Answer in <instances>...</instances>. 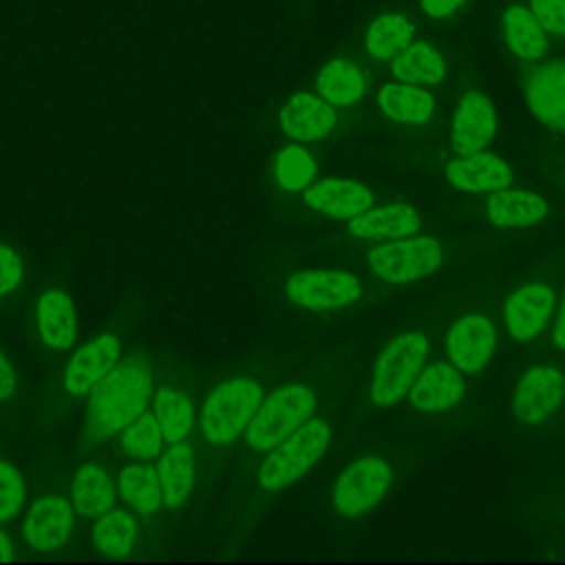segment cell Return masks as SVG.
<instances>
[{
    "mask_svg": "<svg viewBox=\"0 0 565 565\" xmlns=\"http://www.w3.org/2000/svg\"><path fill=\"white\" fill-rule=\"evenodd\" d=\"M135 534H137V523L124 510L104 512L93 527L95 547L106 556L128 554L132 550Z\"/></svg>",
    "mask_w": 565,
    "mask_h": 565,
    "instance_id": "obj_32",
    "label": "cell"
},
{
    "mask_svg": "<svg viewBox=\"0 0 565 565\" xmlns=\"http://www.w3.org/2000/svg\"><path fill=\"white\" fill-rule=\"evenodd\" d=\"M556 296L545 282H530L516 289L503 307V320L512 338L532 340L539 335L554 313Z\"/></svg>",
    "mask_w": 565,
    "mask_h": 565,
    "instance_id": "obj_13",
    "label": "cell"
},
{
    "mask_svg": "<svg viewBox=\"0 0 565 565\" xmlns=\"http://www.w3.org/2000/svg\"><path fill=\"white\" fill-rule=\"evenodd\" d=\"M494 344H497V331L492 320L477 313L459 318L450 327L446 338L450 364L461 373H470V375L486 369V364L494 353Z\"/></svg>",
    "mask_w": 565,
    "mask_h": 565,
    "instance_id": "obj_10",
    "label": "cell"
},
{
    "mask_svg": "<svg viewBox=\"0 0 565 565\" xmlns=\"http://www.w3.org/2000/svg\"><path fill=\"white\" fill-rule=\"evenodd\" d=\"M565 397V375L556 366L527 369L514 388L512 411L525 424L545 422Z\"/></svg>",
    "mask_w": 565,
    "mask_h": 565,
    "instance_id": "obj_9",
    "label": "cell"
},
{
    "mask_svg": "<svg viewBox=\"0 0 565 565\" xmlns=\"http://www.w3.org/2000/svg\"><path fill=\"white\" fill-rule=\"evenodd\" d=\"M22 532L26 543L38 552L62 547L73 532V508L62 497H40L24 516Z\"/></svg>",
    "mask_w": 565,
    "mask_h": 565,
    "instance_id": "obj_12",
    "label": "cell"
},
{
    "mask_svg": "<svg viewBox=\"0 0 565 565\" xmlns=\"http://www.w3.org/2000/svg\"><path fill=\"white\" fill-rule=\"evenodd\" d=\"M24 501L22 475L9 463L0 461V523L13 519Z\"/></svg>",
    "mask_w": 565,
    "mask_h": 565,
    "instance_id": "obj_35",
    "label": "cell"
},
{
    "mask_svg": "<svg viewBox=\"0 0 565 565\" xmlns=\"http://www.w3.org/2000/svg\"><path fill=\"white\" fill-rule=\"evenodd\" d=\"M119 340L110 333L97 335L84 344L64 371V386L71 395H88V391L119 362Z\"/></svg>",
    "mask_w": 565,
    "mask_h": 565,
    "instance_id": "obj_15",
    "label": "cell"
},
{
    "mask_svg": "<svg viewBox=\"0 0 565 565\" xmlns=\"http://www.w3.org/2000/svg\"><path fill=\"white\" fill-rule=\"evenodd\" d=\"M362 296L360 280L340 269L298 271L287 280V298L305 309L329 311L355 302Z\"/></svg>",
    "mask_w": 565,
    "mask_h": 565,
    "instance_id": "obj_7",
    "label": "cell"
},
{
    "mask_svg": "<svg viewBox=\"0 0 565 565\" xmlns=\"http://www.w3.org/2000/svg\"><path fill=\"white\" fill-rule=\"evenodd\" d=\"M13 388H15V375H13V369H11V364L7 362L4 353L0 351V402H2V399H7V397H11Z\"/></svg>",
    "mask_w": 565,
    "mask_h": 565,
    "instance_id": "obj_39",
    "label": "cell"
},
{
    "mask_svg": "<svg viewBox=\"0 0 565 565\" xmlns=\"http://www.w3.org/2000/svg\"><path fill=\"white\" fill-rule=\"evenodd\" d=\"M530 11L545 33L565 38V0H530Z\"/></svg>",
    "mask_w": 565,
    "mask_h": 565,
    "instance_id": "obj_36",
    "label": "cell"
},
{
    "mask_svg": "<svg viewBox=\"0 0 565 565\" xmlns=\"http://www.w3.org/2000/svg\"><path fill=\"white\" fill-rule=\"evenodd\" d=\"M316 408V393L302 384H289L276 388L271 395L263 397L256 415L245 428V441L252 450L265 452L289 437L298 426H302Z\"/></svg>",
    "mask_w": 565,
    "mask_h": 565,
    "instance_id": "obj_3",
    "label": "cell"
},
{
    "mask_svg": "<svg viewBox=\"0 0 565 565\" xmlns=\"http://www.w3.org/2000/svg\"><path fill=\"white\" fill-rule=\"evenodd\" d=\"M501 31L508 49L519 60H541L547 53V33L525 7H510L501 18Z\"/></svg>",
    "mask_w": 565,
    "mask_h": 565,
    "instance_id": "obj_24",
    "label": "cell"
},
{
    "mask_svg": "<svg viewBox=\"0 0 565 565\" xmlns=\"http://www.w3.org/2000/svg\"><path fill=\"white\" fill-rule=\"evenodd\" d=\"M20 278H22L20 256L9 245H0V296L15 289Z\"/></svg>",
    "mask_w": 565,
    "mask_h": 565,
    "instance_id": "obj_37",
    "label": "cell"
},
{
    "mask_svg": "<svg viewBox=\"0 0 565 565\" xmlns=\"http://www.w3.org/2000/svg\"><path fill=\"white\" fill-rule=\"evenodd\" d=\"M532 115L547 128L565 132V62L539 66L525 86Z\"/></svg>",
    "mask_w": 565,
    "mask_h": 565,
    "instance_id": "obj_16",
    "label": "cell"
},
{
    "mask_svg": "<svg viewBox=\"0 0 565 565\" xmlns=\"http://www.w3.org/2000/svg\"><path fill=\"white\" fill-rule=\"evenodd\" d=\"M448 181L466 192H497L510 188L512 170L510 166L492 152L477 150L470 154H457L446 166Z\"/></svg>",
    "mask_w": 565,
    "mask_h": 565,
    "instance_id": "obj_17",
    "label": "cell"
},
{
    "mask_svg": "<svg viewBox=\"0 0 565 565\" xmlns=\"http://www.w3.org/2000/svg\"><path fill=\"white\" fill-rule=\"evenodd\" d=\"M391 483V468L380 457H362L338 477L333 505L344 516H358L371 510Z\"/></svg>",
    "mask_w": 565,
    "mask_h": 565,
    "instance_id": "obj_8",
    "label": "cell"
},
{
    "mask_svg": "<svg viewBox=\"0 0 565 565\" xmlns=\"http://www.w3.org/2000/svg\"><path fill=\"white\" fill-rule=\"evenodd\" d=\"M263 397L260 384L249 377L225 380L210 393L203 406V437L214 446L232 444L241 433H245Z\"/></svg>",
    "mask_w": 565,
    "mask_h": 565,
    "instance_id": "obj_4",
    "label": "cell"
},
{
    "mask_svg": "<svg viewBox=\"0 0 565 565\" xmlns=\"http://www.w3.org/2000/svg\"><path fill=\"white\" fill-rule=\"evenodd\" d=\"M466 0H422V9L430 18H446L452 11H457Z\"/></svg>",
    "mask_w": 565,
    "mask_h": 565,
    "instance_id": "obj_38",
    "label": "cell"
},
{
    "mask_svg": "<svg viewBox=\"0 0 565 565\" xmlns=\"http://www.w3.org/2000/svg\"><path fill=\"white\" fill-rule=\"evenodd\" d=\"M406 395L411 406L417 411H446L461 399L463 375L450 362H433L428 366H422Z\"/></svg>",
    "mask_w": 565,
    "mask_h": 565,
    "instance_id": "obj_14",
    "label": "cell"
},
{
    "mask_svg": "<svg viewBox=\"0 0 565 565\" xmlns=\"http://www.w3.org/2000/svg\"><path fill=\"white\" fill-rule=\"evenodd\" d=\"M316 174V163L311 154L300 146H287L276 157V179L289 192H300L309 185Z\"/></svg>",
    "mask_w": 565,
    "mask_h": 565,
    "instance_id": "obj_34",
    "label": "cell"
},
{
    "mask_svg": "<svg viewBox=\"0 0 565 565\" xmlns=\"http://www.w3.org/2000/svg\"><path fill=\"white\" fill-rule=\"evenodd\" d=\"M38 331L49 349H68L77 335V320L71 298L64 291L49 289L35 307Z\"/></svg>",
    "mask_w": 565,
    "mask_h": 565,
    "instance_id": "obj_22",
    "label": "cell"
},
{
    "mask_svg": "<svg viewBox=\"0 0 565 565\" xmlns=\"http://www.w3.org/2000/svg\"><path fill=\"white\" fill-rule=\"evenodd\" d=\"M554 342L556 347L565 349V294L561 298L558 311H556V324H554Z\"/></svg>",
    "mask_w": 565,
    "mask_h": 565,
    "instance_id": "obj_40",
    "label": "cell"
},
{
    "mask_svg": "<svg viewBox=\"0 0 565 565\" xmlns=\"http://www.w3.org/2000/svg\"><path fill=\"white\" fill-rule=\"evenodd\" d=\"M413 42V26L397 13L377 15L366 31V49L377 60H393Z\"/></svg>",
    "mask_w": 565,
    "mask_h": 565,
    "instance_id": "obj_31",
    "label": "cell"
},
{
    "mask_svg": "<svg viewBox=\"0 0 565 565\" xmlns=\"http://www.w3.org/2000/svg\"><path fill=\"white\" fill-rule=\"evenodd\" d=\"M150 404V369L139 355L117 362L90 391L86 428L95 441H104L146 413Z\"/></svg>",
    "mask_w": 565,
    "mask_h": 565,
    "instance_id": "obj_1",
    "label": "cell"
},
{
    "mask_svg": "<svg viewBox=\"0 0 565 565\" xmlns=\"http://www.w3.org/2000/svg\"><path fill=\"white\" fill-rule=\"evenodd\" d=\"M391 71L404 84H437L446 73L439 51L426 42H411L393 57Z\"/></svg>",
    "mask_w": 565,
    "mask_h": 565,
    "instance_id": "obj_28",
    "label": "cell"
},
{
    "mask_svg": "<svg viewBox=\"0 0 565 565\" xmlns=\"http://www.w3.org/2000/svg\"><path fill=\"white\" fill-rule=\"evenodd\" d=\"M73 510L82 516H102L113 508L115 486L110 477L95 463H84L71 486Z\"/></svg>",
    "mask_w": 565,
    "mask_h": 565,
    "instance_id": "obj_26",
    "label": "cell"
},
{
    "mask_svg": "<svg viewBox=\"0 0 565 565\" xmlns=\"http://www.w3.org/2000/svg\"><path fill=\"white\" fill-rule=\"evenodd\" d=\"M152 408L166 441H181L190 433L194 424V408L185 393L172 386H161L152 397Z\"/></svg>",
    "mask_w": 565,
    "mask_h": 565,
    "instance_id": "obj_29",
    "label": "cell"
},
{
    "mask_svg": "<svg viewBox=\"0 0 565 565\" xmlns=\"http://www.w3.org/2000/svg\"><path fill=\"white\" fill-rule=\"evenodd\" d=\"M497 130V113L492 102L479 93L468 90L455 110L452 117V152L470 154L477 150H486Z\"/></svg>",
    "mask_w": 565,
    "mask_h": 565,
    "instance_id": "obj_11",
    "label": "cell"
},
{
    "mask_svg": "<svg viewBox=\"0 0 565 565\" xmlns=\"http://www.w3.org/2000/svg\"><path fill=\"white\" fill-rule=\"evenodd\" d=\"M161 428L154 413H141L135 422L121 428V448L135 459H152L161 450Z\"/></svg>",
    "mask_w": 565,
    "mask_h": 565,
    "instance_id": "obj_33",
    "label": "cell"
},
{
    "mask_svg": "<svg viewBox=\"0 0 565 565\" xmlns=\"http://www.w3.org/2000/svg\"><path fill=\"white\" fill-rule=\"evenodd\" d=\"M318 95L331 106H351L364 93V79L349 60L327 62L316 77Z\"/></svg>",
    "mask_w": 565,
    "mask_h": 565,
    "instance_id": "obj_27",
    "label": "cell"
},
{
    "mask_svg": "<svg viewBox=\"0 0 565 565\" xmlns=\"http://www.w3.org/2000/svg\"><path fill=\"white\" fill-rule=\"evenodd\" d=\"M13 556H15V552H13L9 536L0 532V561H13Z\"/></svg>",
    "mask_w": 565,
    "mask_h": 565,
    "instance_id": "obj_41",
    "label": "cell"
},
{
    "mask_svg": "<svg viewBox=\"0 0 565 565\" xmlns=\"http://www.w3.org/2000/svg\"><path fill=\"white\" fill-rule=\"evenodd\" d=\"M157 477L161 486V497L168 510H177L194 486V455L192 448L181 439L174 441L157 463Z\"/></svg>",
    "mask_w": 565,
    "mask_h": 565,
    "instance_id": "obj_23",
    "label": "cell"
},
{
    "mask_svg": "<svg viewBox=\"0 0 565 565\" xmlns=\"http://www.w3.org/2000/svg\"><path fill=\"white\" fill-rule=\"evenodd\" d=\"M486 216L499 227H532L547 216L543 196L523 190H497L486 199Z\"/></svg>",
    "mask_w": 565,
    "mask_h": 565,
    "instance_id": "obj_21",
    "label": "cell"
},
{
    "mask_svg": "<svg viewBox=\"0 0 565 565\" xmlns=\"http://www.w3.org/2000/svg\"><path fill=\"white\" fill-rule=\"evenodd\" d=\"M444 263V252L433 236H402L369 252L371 271L393 285L413 282L433 274Z\"/></svg>",
    "mask_w": 565,
    "mask_h": 565,
    "instance_id": "obj_6",
    "label": "cell"
},
{
    "mask_svg": "<svg viewBox=\"0 0 565 565\" xmlns=\"http://www.w3.org/2000/svg\"><path fill=\"white\" fill-rule=\"evenodd\" d=\"M377 104L384 115L408 126L426 124L435 110V99L428 90L404 82L382 86L377 93Z\"/></svg>",
    "mask_w": 565,
    "mask_h": 565,
    "instance_id": "obj_25",
    "label": "cell"
},
{
    "mask_svg": "<svg viewBox=\"0 0 565 565\" xmlns=\"http://www.w3.org/2000/svg\"><path fill=\"white\" fill-rule=\"evenodd\" d=\"M305 203L333 218H353L373 205V194L358 181L322 179L305 188Z\"/></svg>",
    "mask_w": 565,
    "mask_h": 565,
    "instance_id": "obj_18",
    "label": "cell"
},
{
    "mask_svg": "<svg viewBox=\"0 0 565 565\" xmlns=\"http://www.w3.org/2000/svg\"><path fill=\"white\" fill-rule=\"evenodd\" d=\"M419 227V214L406 203L369 207L362 214L349 218V232L362 241H395L415 234Z\"/></svg>",
    "mask_w": 565,
    "mask_h": 565,
    "instance_id": "obj_20",
    "label": "cell"
},
{
    "mask_svg": "<svg viewBox=\"0 0 565 565\" xmlns=\"http://www.w3.org/2000/svg\"><path fill=\"white\" fill-rule=\"evenodd\" d=\"M329 439V426L318 417H309L289 437L274 446L271 455L263 461L258 470L263 490L276 492L305 477L309 468L327 452Z\"/></svg>",
    "mask_w": 565,
    "mask_h": 565,
    "instance_id": "obj_2",
    "label": "cell"
},
{
    "mask_svg": "<svg viewBox=\"0 0 565 565\" xmlns=\"http://www.w3.org/2000/svg\"><path fill=\"white\" fill-rule=\"evenodd\" d=\"M428 353V338L406 331L393 338L375 360L371 380V402L382 408L395 406L413 386Z\"/></svg>",
    "mask_w": 565,
    "mask_h": 565,
    "instance_id": "obj_5",
    "label": "cell"
},
{
    "mask_svg": "<svg viewBox=\"0 0 565 565\" xmlns=\"http://www.w3.org/2000/svg\"><path fill=\"white\" fill-rule=\"evenodd\" d=\"M117 488L124 494V499L141 514H152L163 503L157 470L148 463L126 466L119 475Z\"/></svg>",
    "mask_w": 565,
    "mask_h": 565,
    "instance_id": "obj_30",
    "label": "cell"
},
{
    "mask_svg": "<svg viewBox=\"0 0 565 565\" xmlns=\"http://www.w3.org/2000/svg\"><path fill=\"white\" fill-rule=\"evenodd\" d=\"M335 124V110L322 97L311 93L294 95L282 113V132L294 141H318L324 139Z\"/></svg>",
    "mask_w": 565,
    "mask_h": 565,
    "instance_id": "obj_19",
    "label": "cell"
}]
</instances>
